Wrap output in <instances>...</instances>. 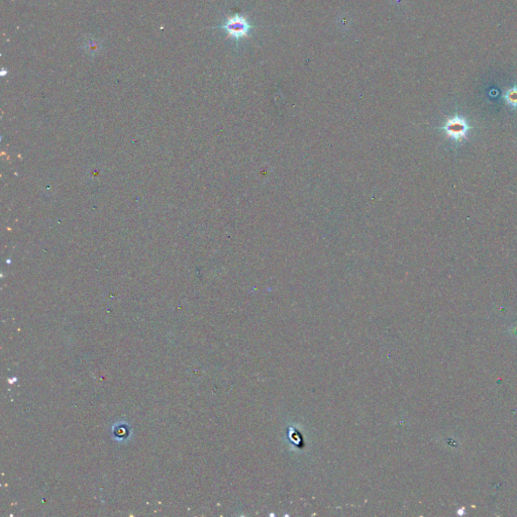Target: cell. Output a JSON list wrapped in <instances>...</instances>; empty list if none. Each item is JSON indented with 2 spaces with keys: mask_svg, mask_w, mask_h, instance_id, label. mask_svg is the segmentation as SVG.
Returning a JSON list of instances; mask_svg holds the SVG:
<instances>
[{
  "mask_svg": "<svg viewBox=\"0 0 517 517\" xmlns=\"http://www.w3.org/2000/svg\"><path fill=\"white\" fill-rule=\"evenodd\" d=\"M224 29L230 37L234 39H240L248 35L251 25L247 18L236 15L227 20V22L224 24Z\"/></svg>",
  "mask_w": 517,
  "mask_h": 517,
  "instance_id": "obj_1",
  "label": "cell"
},
{
  "mask_svg": "<svg viewBox=\"0 0 517 517\" xmlns=\"http://www.w3.org/2000/svg\"><path fill=\"white\" fill-rule=\"evenodd\" d=\"M505 98L507 102L512 106H517V88H512L507 91Z\"/></svg>",
  "mask_w": 517,
  "mask_h": 517,
  "instance_id": "obj_3",
  "label": "cell"
},
{
  "mask_svg": "<svg viewBox=\"0 0 517 517\" xmlns=\"http://www.w3.org/2000/svg\"><path fill=\"white\" fill-rule=\"evenodd\" d=\"M469 129L470 127L467 121L464 118L459 116H455L449 119L444 126V130L446 131V133L452 140L457 142L464 139L467 135Z\"/></svg>",
  "mask_w": 517,
  "mask_h": 517,
  "instance_id": "obj_2",
  "label": "cell"
}]
</instances>
